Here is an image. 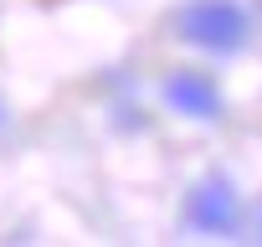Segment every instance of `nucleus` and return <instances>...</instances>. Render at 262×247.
Wrapping results in <instances>:
<instances>
[{
  "instance_id": "obj_2",
  "label": "nucleus",
  "mask_w": 262,
  "mask_h": 247,
  "mask_svg": "<svg viewBox=\"0 0 262 247\" xmlns=\"http://www.w3.org/2000/svg\"><path fill=\"white\" fill-rule=\"evenodd\" d=\"M185 227H190V232H206V237L236 232V227H242V196H236V186L221 180V175L201 180V186L185 196Z\"/></svg>"
},
{
  "instance_id": "obj_5",
  "label": "nucleus",
  "mask_w": 262,
  "mask_h": 247,
  "mask_svg": "<svg viewBox=\"0 0 262 247\" xmlns=\"http://www.w3.org/2000/svg\"><path fill=\"white\" fill-rule=\"evenodd\" d=\"M0 118H6V108H0Z\"/></svg>"
},
{
  "instance_id": "obj_4",
  "label": "nucleus",
  "mask_w": 262,
  "mask_h": 247,
  "mask_svg": "<svg viewBox=\"0 0 262 247\" xmlns=\"http://www.w3.org/2000/svg\"><path fill=\"white\" fill-rule=\"evenodd\" d=\"M257 232H262V216H257Z\"/></svg>"
},
{
  "instance_id": "obj_1",
  "label": "nucleus",
  "mask_w": 262,
  "mask_h": 247,
  "mask_svg": "<svg viewBox=\"0 0 262 247\" xmlns=\"http://www.w3.org/2000/svg\"><path fill=\"white\" fill-rule=\"evenodd\" d=\"M180 36L206 52H236L247 42V11L236 0H190L180 11Z\"/></svg>"
},
{
  "instance_id": "obj_3",
  "label": "nucleus",
  "mask_w": 262,
  "mask_h": 247,
  "mask_svg": "<svg viewBox=\"0 0 262 247\" xmlns=\"http://www.w3.org/2000/svg\"><path fill=\"white\" fill-rule=\"evenodd\" d=\"M165 98H170L175 113H190V118H216L221 113V88L206 72H175L165 83Z\"/></svg>"
}]
</instances>
